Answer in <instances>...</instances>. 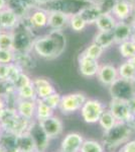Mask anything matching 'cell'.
Segmentation results:
<instances>
[{"label": "cell", "mask_w": 135, "mask_h": 152, "mask_svg": "<svg viewBox=\"0 0 135 152\" xmlns=\"http://www.w3.org/2000/svg\"><path fill=\"white\" fill-rule=\"evenodd\" d=\"M14 62V51L13 50H0V63L10 64Z\"/></svg>", "instance_id": "cell-41"}, {"label": "cell", "mask_w": 135, "mask_h": 152, "mask_svg": "<svg viewBox=\"0 0 135 152\" xmlns=\"http://www.w3.org/2000/svg\"><path fill=\"white\" fill-rule=\"evenodd\" d=\"M128 61H129V62L131 63V64L133 65L134 67H135V56H133V57H132V58L128 59Z\"/></svg>", "instance_id": "cell-50"}, {"label": "cell", "mask_w": 135, "mask_h": 152, "mask_svg": "<svg viewBox=\"0 0 135 152\" xmlns=\"http://www.w3.org/2000/svg\"><path fill=\"white\" fill-rule=\"evenodd\" d=\"M32 83L34 89H35V94L38 97V99H45L48 95L56 92L51 83L45 78H35L34 80H32Z\"/></svg>", "instance_id": "cell-20"}, {"label": "cell", "mask_w": 135, "mask_h": 152, "mask_svg": "<svg viewBox=\"0 0 135 152\" xmlns=\"http://www.w3.org/2000/svg\"><path fill=\"white\" fill-rule=\"evenodd\" d=\"M90 3H93L91 0H50L40 7L48 12L58 11L71 16L78 13L83 7Z\"/></svg>", "instance_id": "cell-5"}, {"label": "cell", "mask_w": 135, "mask_h": 152, "mask_svg": "<svg viewBox=\"0 0 135 152\" xmlns=\"http://www.w3.org/2000/svg\"><path fill=\"white\" fill-rule=\"evenodd\" d=\"M132 82H133V87H134V91H135V78L133 79V81H132Z\"/></svg>", "instance_id": "cell-51"}, {"label": "cell", "mask_w": 135, "mask_h": 152, "mask_svg": "<svg viewBox=\"0 0 135 152\" xmlns=\"http://www.w3.org/2000/svg\"><path fill=\"white\" fill-rule=\"evenodd\" d=\"M132 128L128 123H118L115 124L111 129L104 132L103 135V144L110 149L116 148L121 144L129 140L132 134Z\"/></svg>", "instance_id": "cell-3"}, {"label": "cell", "mask_w": 135, "mask_h": 152, "mask_svg": "<svg viewBox=\"0 0 135 152\" xmlns=\"http://www.w3.org/2000/svg\"><path fill=\"white\" fill-rule=\"evenodd\" d=\"M31 81H32V80L28 77L27 74H25L24 72H21L20 74L17 76L16 79L12 82V84H13L15 90H18V89H20L21 87L25 86V85L29 84V83H31Z\"/></svg>", "instance_id": "cell-39"}, {"label": "cell", "mask_w": 135, "mask_h": 152, "mask_svg": "<svg viewBox=\"0 0 135 152\" xmlns=\"http://www.w3.org/2000/svg\"><path fill=\"white\" fill-rule=\"evenodd\" d=\"M98 79L103 85H110L118 78V69L113 65L106 64L100 66L99 71L97 73Z\"/></svg>", "instance_id": "cell-17"}, {"label": "cell", "mask_w": 135, "mask_h": 152, "mask_svg": "<svg viewBox=\"0 0 135 152\" xmlns=\"http://www.w3.org/2000/svg\"><path fill=\"white\" fill-rule=\"evenodd\" d=\"M8 74V64L0 63V80H6Z\"/></svg>", "instance_id": "cell-43"}, {"label": "cell", "mask_w": 135, "mask_h": 152, "mask_svg": "<svg viewBox=\"0 0 135 152\" xmlns=\"http://www.w3.org/2000/svg\"><path fill=\"white\" fill-rule=\"evenodd\" d=\"M21 68L24 69H31L35 66V61L30 53H18L14 52V62Z\"/></svg>", "instance_id": "cell-26"}, {"label": "cell", "mask_w": 135, "mask_h": 152, "mask_svg": "<svg viewBox=\"0 0 135 152\" xmlns=\"http://www.w3.org/2000/svg\"><path fill=\"white\" fill-rule=\"evenodd\" d=\"M13 37V51L18 53H30L33 49L35 40L32 29L25 26L19 20V24L12 31Z\"/></svg>", "instance_id": "cell-4"}, {"label": "cell", "mask_w": 135, "mask_h": 152, "mask_svg": "<svg viewBox=\"0 0 135 152\" xmlns=\"http://www.w3.org/2000/svg\"><path fill=\"white\" fill-rule=\"evenodd\" d=\"M35 152H40V151H35Z\"/></svg>", "instance_id": "cell-54"}, {"label": "cell", "mask_w": 135, "mask_h": 152, "mask_svg": "<svg viewBox=\"0 0 135 152\" xmlns=\"http://www.w3.org/2000/svg\"><path fill=\"white\" fill-rule=\"evenodd\" d=\"M2 31V28H1V24H0V31Z\"/></svg>", "instance_id": "cell-53"}, {"label": "cell", "mask_w": 135, "mask_h": 152, "mask_svg": "<svg viewBox=\"0 0 135 152\" xmlns=\"http://www.w3.org/2000/svg\"><path fill=\"white\" fill-rule=\"evenodd\" d=\"M5 107H5V100L2 99L1 96H0V113L3 111V110L5 109Z\"/></svg>", "instance_id": "cell-47"}, {"label": "cell", "mask_w": 135, "mask_h": 152, "mask_svg": "<svg viewBox=\"0 0 135 152\" xmlns=\"http://www.w3.org/2000/svg\"><path fill=\"white\" fill-rule=\"evenodd\" d=\"M7 3H8L7 0H0V11L7 8Z\"/></svg>", "instance_id": "cell-46"}, {"label": "cell", "mask_w": 135, "mask_h": 152, "mask_svg": "<svg viewBox=\"0 0 135 152\" xmlns=\"http://www.w3.org/2000/svg\"><path fill=\"white\" fill-rule=\"evenodd\" d=\"M31 122L32 121L21 117L13 107H6L0 113V125L2 129L6 133L13 134L15 136L28 132Z\"/></svg>", "instance_id": "cell-2"}, {"label": "cell", "mask_w": 135, "mask_h": 152, "mask_svg": "<svg viewBox=\"0 0 135 152\" xmlns=\"http://www.w3.org/2000/svg\"><path fill=\"white\" fill-rule=\"evenodd\" d=\"M38 122H40L41 128L43 129V131L45 132V134L48 135L50 139L58 137V135L62 133L63 124L58 118L51 116L50 118H48V119L41 120V121Z\"/></svg>", "instance_id": "cell-12"}, {"label": "cell", "mask_w": 135, "mask_h": 152, "mask_svg": "<svg viewBox=\"0 0 135 152\" xmlns=\"http://www.w3.org/2000/svg\"><path fill=\"white\" fill-rule=\"evenodd\" d=\"M99 62L98 60L89 58L85 56L84 54L80 56L79 58V69L81 74L86 77H92V76L97 75L99 71Z\"/></svg>", "instance_id": "cell-13"}, {"label": "cell", "mask_w": 135, "mask_h": 152, "mask_svg": "<svg viewBox=\"0 0 135 152\" xmlns=\"http://www.w3.org/2000/svg\"><path fill=\"white\" fill-rule=\"evenodd\" d=\"M83 137L78 133H70L63 139L61 152H79L82 146Z\"/></svg>", "instance_id": "cell-14"}, {"label": "cell", "mask_w": 135, "mask_h": 152, "mask_svg": "<svg viewBox=\"0 0 135 152\" xmlns=\"http://www.w3.org/2000/svg\"><path fill=\"white\" fill-rule=\"evenodd\" d=\"M104 112L102 102L97 99H87L81 107V114L86 123H96L99 122L101 115Z\"/></svg>", "instance_id": "cell-7"}, {"label": "cell", "mask_w": 135, "mask_h": 152, "mask_svg": "<svg viewBox=\"0 0 135 152\" xmlns=\"http://www.w3.org/2000/svg\"><path fill=\"white\" fill-rule=\"evenodd\" d=\"M29 134L32 137L34 144L36 147V151L45 152V149L48 146V142H50V138L43 131L40 125V122H31V125L28 130Z\"/></svg>", "instance_id": "cell-10"}, {"label": "cell", "mask_w": 135, "mask_h": 152, "mask_svg": "<svg viewBox=\"0 0 135 152\" xmlns=\"http://www.w3.org/2000/svg\"><path fill=\"white\" fill-rule=\"evenodd\" d=\"M103 9L96 3H90L79 11V14L84 19L86 24H94L99 16L103 13Z\"/></svg>", "instance_id": "cell-18"}, {"label": "cell", "mask_w": 135, "mask_h": 152, "mask_svg": "<svg viewBox=\"0 0 135 152\" xmlns=\"http://www.w3.org/2000/svg\"><path fill=\"white\" fill-rule=\"evenodd\" d=\"M1 130H2V127H1V125H0V134H1Z\"/></svg>", "instance_id": "cell-52"}, {"label": "cell", "mask_w": 135, "mask_h": 152, "mask_svg": "<svg viewBox=\"0 0 135 152\" xmlns=\"http://www.w3.org/2000/svg\"><path fill=\"white\" fill-rule=\"evenodd\" d=\"M61 99H62L61 94H58V92H53V94L48 95V97L43 99L41 100H43L48 107H50L51 110H55L56 107H58V105H60Z\"/></svg>", "instance_id": "cell-38"}, {"label": "cell", "mask_w": 135, "mask_h": 152, "mask_svg": "<svg viewBox=\"0 0 135 152\" xmlns=\"http://www.w3.org/2000/svg\"><path fill=\"white\" fill-rule=\"evenodd\" d=\"M117 23V19L111 12H103L95 23L99 31H112Z\"/></svg>", "instance_id": "cell-23"}, {"label": "cell", "mask_w": 135, "mask_h": 152, "mask_svg": "<svg viewBox=\"0 0 135 152\" xmlns=\"http://www.w3.org/2000/svg\"><path fill=\"white\" fill-rule=\"evenodd\" d=\"M69 24L72 28L73 31H81L86 28V23L84 21V19L82 18V16L79 14V12L76 14L70 16V20H69Z\"/></svg>", "instance_id": "cell-35"}, {"label": "cell", "mask_w": 135, "mask_h": 152, "mask_svg": "<svg viewBox=\"0 0 135 152\" xmlns=\"http://www.w3.org/2000/svg\"><path fill=\"white\" fill-rule=\"evenodd\" d=\"M36 1V5H38V7H40L41 5H43V4H45L46 2H48L50 0H35Z\"/></svg>", "instance_id": "cell-48"}, {"label": "cell", "mask_w": 135, "mask_h": 152, "mask_svg": "<svg viewBox=\"0 0 135 152\" xmlns=\"http://www.w3.org/2000/svg\"><path fill=\"white\" fill-rule=\"evenodd\" d=\"M93 43L99 45L104 50L111 47L112 44L115 43L113 31H98V34L95 36Z\"/></svg>", "instance_id": "cell-27"}, {"label": "cell", "mask_w": 135, "mask_h": 152, "mask_svg": "<svg viewBox=\"0 0 135 152\" xmlns=\"http://www.w3.org/2000/svg\"><path fill=\"white\" fill-rule=\"evenodd\" d=\"M7 7L10 8L14 13L18 16L19 19H22L29 14L30 10H28L25 6L21 3L19 0H8V3H7Z\"/></svg>", "instance_id": "cell-29"}, {"label": "cell", "mask_w": 135, "mask_h": 152, "mask_svg": "<svg viewBox=\"0 0 135 152\" xmlns=\"http://www.w3.org/2000/svg\"><path fill=\"white\" fill-rule=\"evenodd\" d=\"M19 1H20L21 3H22L23 5L30 11L32 10V9L35 8V7H38L35 0H19Z\"/></svg>", "instance_id": "cell-44"}, {"label": "cell", "mask_w": 135, "mask_h": 152, "mask_svg": "<svg viewBox=\"0 0 135 152\" xmlns=\"http://www.w3.org/2000/svg\"><path fill=\"white\" fill-rule=\"evenodd\" d=\"M134 6L133 2L129 0H116L111 9V13L117 21H126L131 18Z\"/></svg>", "instance_id": "cell-11"}, {"label": "cell", "mask_w": 135, "mask_h": 152, "mask_svg": "<svg viewBox=\"0 0 135 152\" xmlns=\"http://www.w3.org/2000/svg\"><path fill=\"white\" fill-rule=\"evenodd\" d=\"M131 23L132 24H135V6L133 8V12H132V15H131Z\"/></svg>", "instance_id": "cell-49"}, {"label": "cell", "mask_w": 135, "mask_h": 152, "mask_svg": "<svg viewBox=\"0 0 135 152\" xmlns=\"http://www.w3.org/2000/svg\"><path fill=\"white\" fill-rule=\"evenodd\" d=\"M48 13L45 9L40 7H35L28 14V20L31 28H41L48 26Z\"/></svg>", "instance_id": "cell-19"}, {"label": "cell", "mask_w": 135, "mask_h": 152, "mask_svg": "<svg viewBox=\"0 0 135 152\" xmlns=\"http://www.w3.org/2000/svg\"><path fill=\"white\" fill-rule=\"evenodd\" d=\"M109 107L110 113L116 119V121L121 122V123H129L130 122L131 114H130V110L127 102L112 99Z\"/></svg>", "instance_id": "cell-9"}, {"label": "cell", "mask_w": 135, "mask_h": 152, "mask_svg": "<svg viewBox=\"0 0 135 152\" xmlns=\"http://www.w3.org/2000/svg\"><path fill=\"white\" fill-rule=\"evenodd\" d=\"M35 107H36L35 100L19 99L17 102L15 110L22 118L31 121V119H32L34 114H35Z\"/></svg>", "instance_id": "cell-22"}, {"label": "cell", "mask_w": 135, "mask_h": 152, "mask_svg": "<svg viewBox=\"0 0 135 152\" xmlns=\"http://www.w3.org/2000/svg\"><path fill=\"white\" fill-rule=\"evenodd\" d=\"M21 72H24V71L18 65L15 64V63H10V64H8V74H7L6 80L13 82Z\"/></svg>", "instance_id": "cell-40"}, {"label": "cell", "mask_w": 135, "mask_h": 152, "mask_svg": "<svg viewBox=\"0 0 135 152\" xmlns=\"http://www.w3.org/2000/svg\"><path fill=\"white\" fill-rule=\"evenodd\" d=\"M99 123H100V126L102 127L104 131H108V130L111 129L113 126H115L117 121H116V119L113 117V115L110 113V111H104L99 119Z\"/></svg>", "instance_id": "cell-32"}, {"label": "cell", "mask_w": 135, "mask_h": 152, "mask_svg": "<svg viewBox=\"0 0 135 152\" xmlns=\"http://www.w3.org/2000/svg\"><path fill=\"white\" fill-rule=\"evenodd\" d=\"M119 52L122 57L130 59L135 56V44L131 40L119 44Z\"/></svg>", "instance_id": "cell-33"}, {"label": "cell", "mask_w": 135, "mask_h": 152, "mask_svg": "<svg viewBox=\"0 0 135 152\" xmlns=\"http://www.w3.org/2000/svg\"><path fill=\"white\" fill-rule=\"evenodd\" d=\"M81 152H104L101 144L94 140L84 141L80 149Z\"/></svg>", "instance_id": "cell-37"}, {"label": "cell", "mask_w": 135, "mask_h": 152, "mask_svg": "<svg viewBox=\"0 0 135 152\" xmlns=\"http://www.w3.org/2000/svg\"><path fill=\"white\" fill-rule=\"evenodd\" d=\"M0 149L1 152H19L16 145V136L10 133L0 135Z\"/></svg>", "instance_id": "cell-25"}, {"label": "cell", "mask_w": 135, "mask_h": 152, "mask_svg": "<svg viewBox=\"0 0 135 152\" xmlns=\"http://www.w3.org/2000/svg\"><path fill=\"white\" fill-rule=\"evenodd\" d=\"M48 16L46 26H48L51 31H63V28L69 24L70 15L58 11H48Z\"/></svg>", "instance_id": "cell-15"}, {"label": "cell", "mask_w": 135, "mask_h": 152, "mask_svg": "<svg viewBox=\"0 0 135 152\" xmlns=\"http://www.w3.org/2000/svg\"><path fill=\"white\" fill-rule=\"evenodd\" d=\"M67 41L62 31H51L48 34L35 38L32 50L41 58L53 59L62 55Z\"/></svg>", "instance_id": "cell-1"}, {"label": "cell", "mask_w": 135, "mask_h": 152, "mask_svg": "<svg viewBox=\"0 0 135 152\" xmlns=\"http://www.w3.org/2000/svg\"><path fill=\"white\" fill-rule=\"evenodd\" d=\"M109 91L112 99H120V100L128 102L129 99H131L132 97L135 96L133 82L120 77L117 78L110 85Z\"/></svg>", "instance_id": "cell-6"}, {"label": "cell", "mask_w": 135, "mask_h": 152, "mask_svg": "<svg viewBox=\"0 0 135 152\" xmlns=\"http://www.w3.org/2000/svg\"><path fill=\"white\" fill-rule=\"evenodd\" d=\"M120 152H135V140L126 142L120 149Z\"/></svg>", "instance_id": "cell-42"}, {"label": "cell", "mask_w": 135, "mask_h": 152, "mask_svg": "<svg viewBox=\"0 0 135 152\" xmlns=\"http://www.w3.org/2000/svg\"><path fill=\"white\" fill-rule=\"evenodd\" d=\"M114 41L117 44H121L125 41L130 40L131 36V23L126 21H117L116 26L113 29Z\"/></svg>", "instance_id": "cell-21"}, {"label": "cell", "mask_w": 135, "mask_h": 152, "mask_svg": "<svg viewBox=\"0 0 135 152\" xmlns=\"http://www.w3.org/2000/svg\"><path fill=\"white\" fill-rule=\"evenodd\" d=\"M87 100L86 95L81 92H76V94H70L64 95L61 99V102L58 107L61 111L66 114L69 113H74L78 110H80Z\"/></svg>", "instance_id": "cell-8"}, {"label": "cell", "mask_w": 135, "mask_h": 152, "mask_svg": "<svg viewBox=\"0 0 135 152\" xmlns=\"http://www.w3.org/2000/svg\"><path fill=\"white\" fill-rule=\"evenodd\" d=\"M130 40L135 44V24L132 23H131V36H130Z\"/></svg>", "instance_id": "cell-45"}, {"label": "cell", "mask_w": 135, "mask_h": 152, "mask_svg": "<svg viewBox=\"0 0 135 152\" xmlns=\"http://www.w3.org/2000/svg\"><path fill=\"white\" fill-rule=\"evenodd\" d=\"M53 110H51L50 107H48L41 99L36 100L35 113L38 121H41V120H45L53 116Z\"/></svg>", "instance_id": "cell-30"}, {"label": "cell", "mask_w": 135, "mask_h": 152, "mask_svg": "<svg viewBox=\"0 0 135 152\" xmlns=\"http://www.w3.org/2000/svg\"><path fill=\"white\" fill-rule=\"evenodd\" d=\"M118 76L123 79L133 81L135 78V67L128 60L126 62L122 63L118 68Z\"/></svg>", "instance_id": "cell-28"}, {"label": "cell", "mask_w": 135, "mask_h": 152, "mask_svg": "<svg viewBox=\"0 0 135 152\" xmlns=\"http://www.w3.org/2000/svg\"><path fill=\"white\" fill-rule=\"evenodd\" d=\"M0 50H13L12 31H0Z\"/></svg>", "instance_id": "cell-34"}, {"label": "cell", "mask_w": 135, "mask_h": 152, "mask_svg": "<svg viewBox=\"0 0 135 152\" xmlns=\"http://www.w3.org/2000/svg\"><path fill=\"white\" fill-rule=\"evenodd\" d=\"M17 95H18L19 99H26V100H35L36 94H35V89H34L33 83H31L25 85V86L21 87L20 89L16 90Z\"/></svg>", "instance_id": "cell-31"}, {"label": "cell", "mask_w": 135, "mask_h": 152, "mask_svg": "<svg viewBox=\"0 0 135 152\" xmlns=\"http://www.w3.org/2000/svg\"><path fill=\"white\" fill-rule=\"evenodd\" d=\"M16 145L19 152H35L36 147L34 141L29 134V132H25L18 136H16Z\"/></svg>", "instance_id": "cell-24"}, {"label": "cell", "mask_w": 135, "mask_h": 152, "mask_svg": "<svg viewBox=\"0 0 135 152\" xmlns=\"http://www.w3.org/2000/svg\"><path fill=\"white\" fill-rule=\"evenodd\" d=\"M19 20L20 19L18 18V16L8 7L0 11V24L2 31H12L19 24Z\"/></svg>", "instance_id": "cell-16"}, {"label": "cell", "mask_w": 135, "mask_h": 152, "mask_svg": "<svg viewBox=\"0 0 135 152\" xmlns=\"http://www.w3.org/2000/svg\"><path fill=\"white\" fill-rule=\"evenodd\" d=\"M7 1H8V0H7Z\"/></svg>", "instance_id": "cell-55"}, {"label": "cell", "mask_w": 135, "mask_h": 152, "mask_svg": "<svg viewBox=\"0 0 135 152\" xmlns=\"http://www.w3.org/2000/svg\"><path fill=\"white\" fill-rule=\"evenodd\" d=\"M103 52H104V49L101 48L99 45H97V44L93 43L92 45H90L89 47L86 49L85 52L83 54H84L85 56H87V57H89V58L98 60V59L102 56Z\"/></svg>", "instance_id": "cell-36"}]
</instances>
